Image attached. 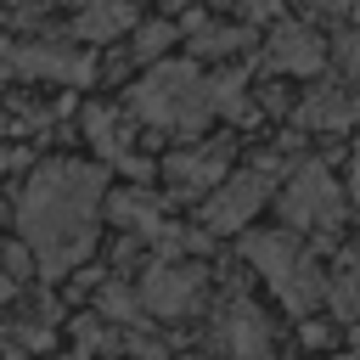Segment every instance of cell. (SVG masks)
<instances>
[{"mask_svg":"<svg viewBox=\"0 0 360 360\" xmlns=\"http://www.w3.org/2000/svg\"><path fill=\"white\" fill-rule=\"evenodd\" d=\"M101 169L96 163H45L17 202V225H22V248L34 253V264L45 276H62L68 264H79L96 242V214H101Z\"/></svg>","mask_w":360,"mask_h":360,"instance_id":"1","label":"cell"},{"mask_svg":"<svg viewBox=\"0 0 360 360\" xmlns=\"http://www.w3.org/2000/svg\"><path fill=\"white\" fill-rule=\"evenodd\" d=\"M129 101H135L141 118L169 124V129H197V124L214 112V96H208V84L197 79L191 62H163V68H152V73L135 84Z\"/></svg>","mask_w":360,"mask_h":360,"instance_id":"2","label":"cell"},{"mask_svg":"<svg viewBox=\"0 0 360 360\" xmlns=\"http://www.w3.org/2000/svg\"><path fill=\"white\" fill-rule=\"evenodd\" d=\"M248 259L259 264V276H264L292 309H309V304L321 298V276L309 270V259L298 253V242H292L287 231H259V236H248Z\"/></svg>","mask_w":360,"mask_h":360,"instance_id":"3","label":"cell"},{"mask_svg":"<svg viewBox=\"0 0 360 360\" xmlns=\"http://www.w3.org/2000/svg\"><path fill=\"white\" fill-rule=\"evenodd\" d=\"M281 214L292 225H338V214H343L338 180L321 163H298L292 180H287V191H281Z\"/></svg>","mask_w":360,"mask_h":360,"instance_id":"4","label":"cell"},{"mask_svg":"<svg viewBox=\"0 0 360 360\" xmlns=\"http://www.w3.org/2000/svg\"><path fill=\"white\" fill-rule=\"evenodd\" d=\"M202 298V270L197 264H152L146 281H141V304L152 315H186L191 304Z\"/></svg>","mask_w":360,"mask_h":360,"instance_id":"5","label":"cell"},{"mask_svg":"<svg viewBox=\"0 0 360 360\" xmlns=\"http://www.w3.org/2000/svg\"><path fill=\"white\" fill-rule=\"evenodd\" d=\"M219 354L225 360H270V321L253 304L219 309Z\"/></svg>","mask_w":360,"mask_h":360,"instance_id":"6","label":"cell"},{"mask_svg":"<svg viewBox=\"0 0 360 360\" xmlns=\"http://www.w3.org/2000/svg\"><path fill=\"white\" fill-rule=\"evenodd\" d=\"M259 202H264V174H231V180H219V191L208 197L202 219H208L214 231H236V225H248V219L259 214Z\"/></svg>","mask_w":360,"mask_h":360,"instance_id":"7","label":"cell"},{"mask_svg":"<svg viewBox=\"0 0 360 360\" xmlns=\"http://www.w3.org/2000/svg\"><path fill=\"white\" fill-rule=\"evenodd\" d=\"M321 39H315V28H298V22H281L276 34H270V68H281V73H315L321 68Z\"/></svg>","mask_w":360,"mask_h":360,"instance_id":"8","label":"cell"},{"mask_svg":"<svg viewBox=\"0 0 360 360\" xmlns=\"http://www.w3.org/2000/svg\"><path fill=\"white\" fill-rule=\"evenodd\" d=\"M169 180L180 191H202L214 180H225V158L219 152H186V158H169Z\"/></svg>","mask_w":360,"mask_h":360,"instance_id":"9","label":"cell"},{"mask_svg":"<svg viewBox=\"0 0 360 360\" xmlns=\"http://www.w3.org/2000/svg\"><path fill=\"white\" fill-rule=\"evenodd\" d=\"M129 22H135L129 0H96V6H84V17H79V34H84V39H107V34L129 28Z\"/></svg>","mask_w":360,"mask_h":360,"instance_id":"10","label":"cell"},{"mask_svg":"<svg viewBox=\"0 0 360 360\" xmlns=\"http://www.w3.org/2000/svg\"><path fill=\"white\" fill-rule=\"evenodd\" d=\"M112 219H118V225H129V231H141V236H169V231H163V219H158V208H152L146 197H135V191L112 197Z\"/></svg>","mask_w":360,"mask_h":360,"instance_id":"11","label":"cell"},{"mask_svg":"<svg viewBox=\"0 0 360 360\" xmlns=\"http://www.w3.org/2000/svg\"><path fill=\"white\" fill-rule=\"evenodd\" d=\"M349 118H354V107L343 101V90H321L304 101V124H349Z\"/></svg>","mask_w":360,"mask_h":360,"instance_id":"12","label":"cell"},{"mask_svg":"<svg viewBox=\"0 0 360 360\" xmlns=\"http://www.w3.org/2000/svg\"><path fill=\"white\" fill-rule=\"evenodd\" d=\"M84 129H90V141H96L107 158L124 152V129H118V118H112L107 107H90V112H84Z\"/></svg>","mask_w":360,"mask_h":360,"instance_id":"13","label":"cell"},{"mask_svg":"<svg viewBox=\"0 0 360 360\" xmlns=\"http://www.w3.org/2000/svg\"><path fill=\"white\" fill-rule=\"evenodd\" d=\"M101 309H107L112 321H135V292H124V287H107V292H101Z\"/></svg>","mask_w":360,"mask_h":360,"instance_id":"14","label":"cell"},{"mask_svg":"<svg viewBox=\"0 0 360 360\" xmlns=\"http://www.w3.org/2000/svg\"><path fill=\"white\" fill-rule=\"evenodd\" d=\"M169 39H174L169 28H141V34H135V56H141V62H152V56H158Z\"/></svg>","mask_w":360,"mask_h":360,"instance_id":"15","label":"cell"},{"mask_svg":"<svg viewBox=\"0 0 360 360\" xmlns=\"http://www.w3.org/2000/svg\"><path fill=\"white\" fill-rule=\"evenodd\" d=\"M236 39H242L236 28H231V34H219V28H208V34L197 39V51H202V56H225V51H236Z\"/></svg>","mask_w":360,"mask_h":360,"instance_id":"16","label":"cell"},{"mask_svg":"<svg viewBox=\"0 0 360 360\" xmlns=\"http://www.w3.org/2000/svg\"><path fill=\"white\" fill-rule=\"evenodd\" d=\"M332 304H338V309H343V315H349V309H354V304H360V270H349V276H343V281H338V292H332Z\"/></svg>","mask_w":360,"mask_h":360,"instance_id":"17","label":"cell"},{"mask_svg":"<svg viewBox=\"0 0 360 360\" xmlns=\"http://www.w3.org/2000/svg\"><path fill=\"white\" fill-rule=\"evenodd\" d=\"M276 11H281V0H242V17H253V22L259 17H276Z\"/></svg>","mask_w":360,"mask_h":360,"instance_id":"18","label":"cell"},{"mask_svg":"<svg viewBox=\"0 0 360 360\" xmlns=\"http://www.w3.org/2000/svg\"><path fill=\"white\" fill-rule=\"evenodd\" d=\"M338 56H343V62H349V68H360V39H354V34H349V39H343V51H338Z\"/></svg>","mask_w":360,"mask_h":360,"instance_id":"19","label":"cell"},{"mask_svg":"<svg viewBox=\"0 0 360 360\" xmlns=\"http://www.w3.org/2000/svg\"><path fill=\"white\" fill-rule=\"evenodd\" d=\"M11 298V276H6V264H0V304Z\"/></svg>","mask_w":360,"mask_h":360,"instance_id":"20","label":"cell"},{"mask_svg":"<svg viewBox=\"0 0 360 360\" xmlns=\"http://www.w3.org/2000/svg\"><path fill=\"white\" fill-rule=\"evenodd\" d=\"M321 6H332V11H343V6H354V0H321Z\"/></svg>","mask_w":360,"mask_h":360,"instance_id":"21","label":"cell"},{"mask_svg":"<svg viewBox=\"0 0 360 360\" xmlns=\"http://www.w3.org/2000/svg\"><path fill=\"white\" fill-rule=\"evenodd\" d=\"M354 202H360V163H354Z\"/></svg>","mask_w":360,"mask_h":360,"instance_id":"22","label":"cell"},{"mask_svg":"<svg viewBox=\"0 0 360 360\" xmlns=\"http://www.w3.org/2000/svg\"><path fill=\"white\" fill-rule=\"evenodd\" d=\"M349 343H354V354H360V332H354V338H349Z\"/></svg>","mask_w":360,"mask_h":360,"instance_id":"23","label":"cell"},{"mask_svg":"<svg viewBox=\"0 0 360 360\" xmlns=\"http://www.w3.org/2000/svg\"><path fill=\"white\" fill-rule=\"evenodd\" d=\"M163 6H186V0H163Z\"/></svg>","mask_w":360,"mask_h":360,"instance_id":"24","label":"cell"}]
</instances>
